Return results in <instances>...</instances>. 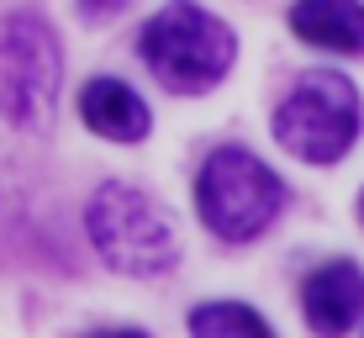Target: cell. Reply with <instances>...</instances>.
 Returning a JSON list of instances; mask_svg holds the SVG:
<instances>
[{
	"label": "cell",
	"instance_id": "1",
	"mask_svg": "<svg viewBox=\"0 0 364 338\" xmlns=\"http://www.w3.org/2000/svg\"><path fill=\"white\" fill-rule=\"evenodd\" d=\"M85 233H90L95 254L127 280H159L180 265L174 217L164 211V201H154L127 180L95 185L90 206H85Z\"/></svg>",
	"mask_w": 364,
	"mask_h": 338
},
{
	"label": "cell",
	"instance_id": "2",
	"mask_svg": "<svg viewBox=\"0 0 364 338\" xmlns=\"http://www.w3.org/2000/svg\"><path fill=\"white\" fill-rule=\"evenodd\" d=\"M196 206L217 238L228 243H248L285 211V185L264 159L248 148H217L196 174Z\"/></svg>",
	"mask_w": 364,
	"mask_h": 338
},
{
	"label": "cell",
	"instance_id": "3",
	"mask_svg": "<svg viewBox=\"0 0 364 338\" xmlns=\"http://www.w3.org/2000/svg\"><path fill=\"white\" fill-rule=\"evenodd\" d=\"M148 69L180 95H200L232 69V53H237V37L222 16L200 6H164L154 21L137 37Z\"/></svg>",
	"mask_w": 364,
	"mask_h": 338
},
{
	"label": "cell",
	"instance_id": "4",
	"mask_svg": "<svg viewBox=\"0 0 364 338\" xmlns=\"http://www.w3.org/2000/svg\"><path fill=\"white\" fill-rule=\"evenodd\" d=\"M274 137L301 164H338L359 137V90L338 69H311L274 106Z\"/></svg>",
	"mask_w": 364,
	"mask_h": 338
},
{
	"label": "cell",
	"instance_id": "5",
	"mask_svg": "<svg viewBox=\"0 0 364 338\" xmlns=\"http://www.w3.org/2000/svg\"><path fill=\"white\" fill-rule=\"evenodd\" d=\"M58 43L43 16H11L0 32V117L21 132H48L58 101Z\"/></svg>",
	"mask_w": 364,
	"mask_h": 338
},
{
	"label": "cell",
	"instance_id": "6",
	"mask_svg": "<svg viewBox=\"0 0 364 338\" xmlns=\"http://www.w3.org/2000/svg\"><path fill=\"white\" fill-rule=\"evenodd\" d=\"M301 312L317 338H343L364 312V270L354 259H328L301 280Z\"/></svg>",
	"mask_w": 364,
	"mask_h": 338
},
{
	"label": "cell",
	"instance_id": "7",
	"mask_svg": "<svg viewBox=\"0 0 364 338\" xmlns=\"http://www.w3.org/2000/svg\"><path fill=\"white\" fill-rule=\"evenodd\" d=\"M80 117L95 137H111V143H143L148 127H154L143 95L127 80H106V74L80 90Z\"/></svg>",
	"mask_w": 364,
	"mask_h": 338
},
{
	"label": "cell",
	"instance_id": "8",
	"mask_svg": "<svg viewBox=\"0 0 364 338\" xmlns=\"http://www.w3.org/2000/svg\"><path fill=\"white\" fill-rule=\"evenodd\" d=\"M291 32L328 53H359L364 48V6L354 0H301L291 6Z\"/></svg>",
	"mask_w": 364,
	"mask_h": 338
},
{
	"label": "cell",
	"instance_id": "9",
	"mask_svg": "<svg viewBox=\"0 0 364 338\" xmlns=\"http://www.w3.org/2000/svg\"><path fill=\"white\" fill-rule=\"evenodd\" d=\"M191 338H274V328L248 302H200L191 312Z\"/></svg>",
	"mask_w": 364,
	"mask_h": 338
},
{
	"label": "cell",
	"instance_id": "10",
	"mask_svg": "<svg viewBox=\"0 0 364 338\" xmlns=\"http://www.w3.org/2000/svg\"><path fill=\"white\" fill-rule=\"evenodd\" d=\"M90 338H148V333H137V328H106V333H90Z\"/></svg>",
	"mask_w": 364,
	"mask_h": 338
},
{
	"label": "cell",
	"instance_id": "11",
	"mask_svg": "<svg viewBox=\"0 0 364 338\" xmlns=\"http://www.w3.org/2000/svg\"><path fill=\"white\" fill-rule=\"evenodd\" d=\"M359 217H364V201H359Z\"/></svg>",
	"mask_w": 364,
	"mask_h": 338
},
{
	"label": "cell",
	"instance_id": "12",
	"mask_svg": "<svg viewBox=\"0 0 364 338\" xmlns=\"http://www.w3.org/2000/svg\"><path fill=\"white\" fill-rule=\"evenodd\" d=\"M359 338H364V333H359Z\"/></svg>",
	"mask_w": 364,
	"mask_h": 338
}]
</instances>
